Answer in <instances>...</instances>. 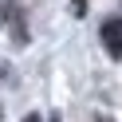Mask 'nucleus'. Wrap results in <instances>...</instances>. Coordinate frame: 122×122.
<instances>
[{
    "mask_svg": "<svg viewBox=\"0 0 122 122\" xmlns=\"http://www.w3.org/2000/svg\"><path fill=\"white\" fill-rule=\"evenodd\" d=\"M98 36H102V47L110 59H122V16H106L102 28H98Z\"/></svg>",
    "mask_w": 122,
    "mask_h": 122,
    "instance_id": "f257e3e1",
    "label": "nucleus"
},
{
    "mask_svg": "<svg viewBox=\"0 0 122 122\" xmlns=\"http://www.w3.org/2000/svg\"><path fill=\"white\" fill-rule=\"evenodd\" d=\"M75 12L83 16V12H87V0H75Z\"/></svg>",
    "mask_w": 122,
    "mask_h": 122,
    "instance_id": "f03ea898",
    "label": "nucleus"
},
{
    "mask_svg": "<svg viewBox=\"0 0 122 122\" xmlns=\"http://www.w3.org/2000/svg\"><path fill=\"white\" fill-rule=\"evenodd\" d=\"M24 122H43V118H40V114H28V118H24Z\"/></svg>",
    "mask_w": 122,
    "mask_h": 122,
    "instance_id": "7ed1b4c3",
    "label": "nucleus"
}]
</instances>
